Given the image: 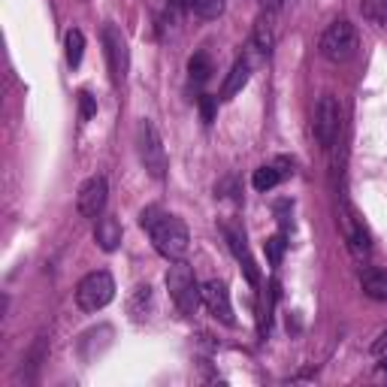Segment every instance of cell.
I'll list each match as a JSON object with an SVG mask.
<instances>
[{
  "label": "cell",
  "instance_id": "obj_18",
  "mask_svg": "<svg viewBox=\"0 0 387 387\" xmlns=\"http://www.w3.org/2000/svg\"><path fill=\"white\" fill-rule=\"evenodd\" d=\"M46 354H49V339H46V336H37V342L30 345V351L25 354V360H22L27 369H30V381H34V375L39 372V366H43Z\"/></svg>",
  "mask_w": 387,
  "mask_h": 387
},
{
  "label": "cell",
  "instance_id": "obj_17",
  "mask_svg": "<svg viewBox=\"0 0 387 387\" xmlns=\"http://www.w3.org/2000/svg\"><path fill=\"white\" fill-rule=\"evenodd\" d=\"M281 179H284V172H281L276 164H267V167H258V170H254L251 185L258 188V191H272V188H276Z\"/></svg>",
  "mask_w": 387,
  "mask_h": 387
},
{
  "label": "cell",
  "instance_id": "obj_14",
  "mask_svg": "<svg viewBox=\"0 0 387 387\" xmlns=\"http://www.w3.org/2000/svg\"><path fill=\"white\" fill-rule=\"evenodd\" d=\"M94 239H97V246L103 251H115L121 246V224H118V218H112V215L100 218L97 227H94Z\"/></svg>",
  "mask_w": 387,
  "mask_h": 387
},
{
  "label": "cell",
  "instance_id": "obj_20",
  "mask_svg": "<svg viewBox=\"0 0 387 387\" xmlns=\"http://www.w3.org/2000/svg\"><path fill=\"white\" fill-rule=\"evenodd\" d=\"M188 73H191V82H197V85L206 82V79L212 76V61H209V55H206V52L191 55V61H188Z\"/></svg>",
  "mask_w": 387,
  "mask_h": 387
},
{
  "label": "cell",
  "instance_id": "obj_3",
  "mask_svg": "<svg viewBox=\"0 0 387 387\" xmlns=\"http://www.w3.org/2000/svg\"><path fill=\"white\" fill-rule=\"evenodd\" d=\"M137 151H139V160H142V167H146V172L151 179L167 176V170H170L167 148H164V139H160L151 118H142L137 125Z\"/></svg>",
  "mask_w": 387,
  "mask_h": 387
},
{
  "label": "cell",
  "instance_id": "obj_15",
  "mask_svg": "<svg viewBox=\"0 0 387 387\" xmlns=\"http://www.w3.org/2000/svg\"><path fill=\"white\" fill-rule=\"evenodd\" d=\"M360 288L369 300L387 303V272L384 269H363L360 272Z\"/></svg>",
  "mask_w": 387,
  "mask_h": 387
},
{
  "label": "cell",
  "instance_id": "obj_25",
  "mask_svg": "<svg viewBox=\"0 0 387 387\" xmlns=\"http://www.w3.org/2000/svg\"><path fill=\"white\" fill-rule=\"evenodd\" d=\"M94 112H97V100L88 91H79V115H82V121H91Z\"/></svg>",
  "mask_w": 387,
  "mask_h": 387
},
{
  "label": "cell",
  "instance_id": "obj_8",
  "mask_svg": "<svg viewBox=\"0 0 387 387\" xmlns=\"http://www.w3.org/2000/svg\"><path fill=\"white\" fill-rule=\"evenodd\" d=\"M339 230L354 254H369V248H372L369 230H366L363 218L357 215V209L351 206L348 197H339Z\"/></svg>",
  "mask_w": 387,
  "mask_h": 387
},
{
  "label": "cell",
  "instance_id": "obj_28",
  "mask_svg": "<svg viewBox=\"0 0 387 387\" xmlns=\"http://www.w3.org/2000/svg\"><path fill=\"white\" fill-rule=\"evenodd\" d=\"M167 4H170L172 9H191L194 0H167Z\"/></svg>",
  "mask_w": 387,
  "mask_h": 387
},
{
  "label": "cell",
  "instance_id": "obj_11",
  "mask_svg": "<svg viewBox=\"0 0 387 387\" xmlns=\"http://www.w3.org/2000/svg\"><path fill=\"white\" fill-rule=\"evenodd\" d=\"M203 305L209 309L212 318H218L221 324H227V327L236 324V318H233V305H230V291L224 281L212 279V281L203 284Z\"/></svg>",
  "mask_w": 387,
  "mask_h": 387
},
{
  "label": "cell",
  "instance_id": "obj_26",
  "mask_svg": "<svg viewBox=\"0 0 387 387\" xmlns=\"http://www.w3.org/2000/svg\"><path fill=\"white\" fill-rule=\"evenodd\" d=\"M200 109H203V121H212V115H215V97H200Z\"/></svg>",
  "mask_w": 387,
  "mask_h": 387
},
{
  "label": "cell",
  "instance_id": "obj_23",
  "mask_svg": "<svg viewBox=\"0 0 387 387\" xmlns=\"http://www.w3.org/2000/svg\"><path fill=\"white\" fill-rule=\"evenodd\" d=\"M151 303V288L148 284H139V288L134 291V297H130V303H127V309H130V315L139 321L142 315H146V305Z\"/></svg>",
  "mask_w": 387,
  "mask_h": 387
},
{
  "label": "cell",
  "instance_id": "obj_30",
  "mask_svg": "<svg viewBox=\"0 0 387 387\" xmlns=\"http://www.w3.org/2000/svg\"><path fill=\"white\" fill-rule=\"evenodd\" d=\"M379 369H381V372H384V375H387V357H384V360H381V366H379Z\"/></svg>",
  "mask_w": 387,
  "mask_h": 387
},
{
  "label": "cell",
  "instance_id": "obj_5",
  "mask_svg": "<svg viewBox=\"0 0 387 387\" xmlns=\"http://www.w3.org/2000/svg\"><path fill=\"white\" fill-rule=\"evenodd\" d=\"M115 297V281L106 269H94L76 284V305L88 315H94L100 309H106Z\"/></svg>",
  "mask_w": 387,
  "mask_h": 387
},
{
  "label": "cell",
  "instance_id": "obj_12",
  "mask_svg": "<svg viewBox=\"0 0 387 387\" xmlns=\"http://www.w3.org/2000/svg\"><path fill=\"white\" fill-rule=\"evenodd\" d=\"M251 49H254V52H258L260 58H269L272 49H276V22H272V13H269V9L258 18V22H254Z\"/></svg>",
  "mask_w": 387,
  "mask_h": 387
},
{
  "label": "cell",
  "instance_id": "obj_1",
  "mask_svg": "<svg viewBox=\"0 0 387 387\" xmlns=\"http://www.w3.org/2000/svg\"><path fill=\"white\" fill-rule=\"evenodd\" d=\"M139 227L148 233L155 242V251L164 254L167 260H182L188 254L191 246V233L185 227V221L176 215H167L160 206H146L139 215Z\"/></svg>",
  "mask_w": 387,
  "mask_h": 387
},
{
  "label": "cell",
  "instance_id": "obj_21",
  "mask_svg": "<svg viewBox=\"0 0 387 387\" xmlns=\"http://www.w3.org/2000/svg\"><path fill=\"white\" fill-rule=\"evenodd\" d=\"M263 251H267L269 267H281L284 251H288V242H284V233H276V236H269L267 242H263Z\"/></svg>",
  "mask_w": 387,
  "mask_h": 387
},
{
  "label": "cell",
  "instance_id": "obj_13",
  "mask_svg": "<svg viewBox=\"0 0 387 387\" xmlns=\"http://www.w3.org/2000/svg\"><path fill=\"white\" fill-rule=\"evenodd\" d=\"M248 79H251V64H248V58H239L236 64L230 67V73L221 85V100H233L242 88L248 85Z\"/></svg>",
  "mask_w": 387,
  "mask_h": 387
},
{
  "label": "cell",
  "instance_id": "obj_27",
  "mask_svg": "<svg viewBox=\"0 0 387 387\" xmlns=\"http://www.w3.org/2000/svg\"><path fill=\"white\" fill-rule=\"evenodd\" d=\"M369 351L375 354V357H381V354H387V330H381V333H379V339L372 342V348H369Z\"/></svg>",
  "mask_w": 387,
  "mask_h": 387
},
{
  "label": "cell",
  "instance_id": "obj_9",
  "mask_svg": "<svg viewBox=\"0 0 387 387\" xmlns=\"http://www.w3.org/2000/svg\"><path fill=\"white\" fill-rule=\"evenodd\" d=\"M106 194H109V185H106V176H91L82 182L79 188V197H76V209L82 218H100L106 209Z\"/></svg>",
  "mask_w": 387,
  "mask_h": 387
},
{
  "label": "cell",
  "instance_id": "obj_10",
  "mask_svg": "<svg viewBox=\"0 0 387 387\" xmlns=\"http://www.w3.org/2000/svg\"><path fill=\"white\" fill-rule=\"evenodd\" d=\"M221 233H224V239H227L233 258H236V260L242 263V269H246V279H248L251 284H258V281H260V272H258V267H254V258H251V251H248L246 230H242L239 224H233V221H224V224H221Z\"/></svg>",
  "mask_w": 387,
  "mask_h": 387
},
{
  "label": "cell",
  "instance_id": "obj_24",
  "mask_svg": "<svg viewBox=\"0 0 387 387\" xmlns=\"http://www.w3.org/2000/svg\"><path fill=\"white\" fill-rule=\"evenodd\" d=\"M224 4H227V0H194L191 9L200 18H218L224 13Z\"/></svg>",
  "mask_w": 387,
  "mask_h": 387
},
{
  "label": "cell",
  "instance_id": "obj_16",
  "mask_svg": "<svg viewBox=\"0 0 387 387\" xmlns=\"http://www.w3.org/2000/svg\"><path fill=\"white\" fill-rule=\"evenodd\" d=\"M64 49H67V64L70 67L82 64V55H85V34H82V30L70 27L67 30V39H64Z\"/></svg>",
  "mask_w": 387,
  "mask_h": 387
},
{
  "label": "cell",
  "instance_id": "obj_6",
  "mask_svg": "<svg viewBox=\"0 0 387 387\" xmlns=\"http://www.w3.org/2000/svg\"><path fill=\"white\" fill-rule=\"evenodd\" d=\"M315 139L324 151H330L336 146V139L342 134V103L336 94H321L318 106H315Z\"/></svg>",
  "mask_w": 387,
  "mask_h": 387
},
{
  "label": "cell",
  "instance_id": "obj_19",
  "mask_svg": "<svg viewBox=\"0 0 387 387\" xmlns=\"http://www.w3.org/2000/svg\"><path fill=\"white\" fill-rule=\"evenodd\" d=\"M360 13L369 25L387 27V0H360Z\"/></svg>",
  "mask_w": 387,
  "mask_h": 387
},
{
  "label": "cell",
  "instance_id": "obj_4",
  "mask_svg": "<svg viewBox=\"0 0 387 387\" xmlns=\"http://www.w3.org/2000/svg\"><path fill=\"white\" fill-rule=\"evenodd\" d=\"M357 27H354L348 18H336V22L321 34V43H318V52L333 61V64H345L357 55Z\"/></svg>",
  "mask_w": 387,
  "mask_h": 387
},
{
  "label": "cell",
  "instance_id": "obj_22",
  "mask_svg": "<svg viewBox=\"0 0 387 387\" xmlns=\"http://www.w3.org/2000/svg\"><path fill=\"white\" fill-rule=\"evenodd\" d=\"M272 303H276V284H269V291L263 293V300H260L258 327H260V333H263V336L269 333V324H272Z\"/></svg>",
  "mask_w": 387,
  "mask_h": 387
},
{
  "label": "cell",
  "instance_id": "obj_29",
  "mask_svg": "<svg viewBox=\"0 0 387 387\" xmlns=\"http://www.w3.org/2000/svg\"><path fill=\"white\" fill-rule=\"evenodd\" d=\"M281 4H284V0H260V6H263V9H269V13H272V9H279Z\"/></svg>",
  "mask_w": 387,
  "mask_h": 387
},
{
  "label": "cell",
  "instance_id": "obj_7",
  "mask_svg": "<svg viewBox=\"0 0 387 387\" xmlns=\"http://www.w3.org/2000/svg\"><path fill=\"white\" fill-rule=\"evenodd\" d=\"M103 55H106V64H109V76L112 82L121 85L127 79V70H130V49H127V39L121 34L118 25L106 22L103 25Z\"/></svg>",
  "mask_w": 387,
  "mask_h": 387
},
{
  "label": "cell",
  "instance_id": "obj_2",
  "mask_svg": "<svg viewBox=\"0 0 387 387\" xmlns=\"http://www.w3.org/2000/svg\"><path fill=\"white\" fill-rule=\"evenodd\" d=\"M167 291L172 303L179 305L182 315H197L200 303H203V284L197 281V276H194L191 263L185 260H172V267L167 269Z\"/></svg>",
  "mask_w": 387,
  "mask_h": 387
}]
</instances>
